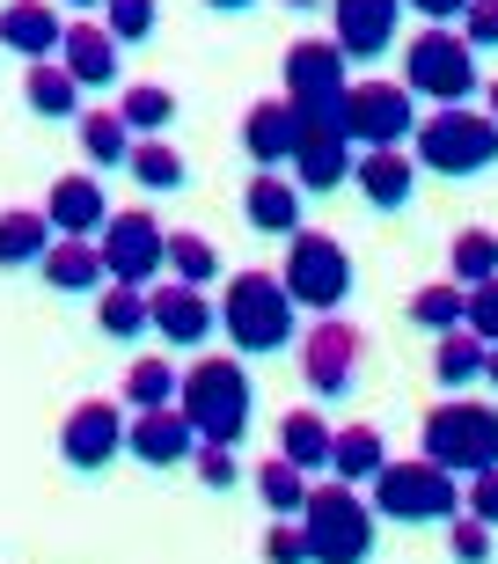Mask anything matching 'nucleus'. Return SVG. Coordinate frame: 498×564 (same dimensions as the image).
Segmentation results:
<instances>
[{"instance_id": "obj_39", "label": "nucleus", "mask_w": 498, "mask_h": 564, "mask_svg": "<svg viewBox=\"0 0 498 564\" xmlns=\"http://www.w3.org/2000/svg\"><path fill=\"white\" fill-rule=\"evenodd\" d=\"M104 30L110 44H147L154 37V0H104Z\"/></svg>"}, {"instance_id": "obj_15", "label": "nucleus", "mask_w": 498, "mask_h": 564, "mask_svg": "<svg viewBox=\"0 0 498 564\" xmlns=\"http://www.w3.org/2000/svg\"><path fill=\"white\" fill-rule=\"evenodd\" d=\"M345 96V52L331 37H301L286 52V104L301 110H337Z\"/></svg>"}, {"instance_id": "obj_3", "label": "nucleus", "mask_w": 498, "mask_h": 564, "mask_svg": "<svg viewBox=\"0 0 498 564\" xmlns=\"http://www.w3.org/2000/svg\"><path fill=\"white\" fill-rule=\"evenodd\" d=\"M418 455L440 462L447 477H484V469H498V403H477V397L433 403L425 425H418Z\"/></svg>"}, {"instance_id": "obj_37", "label": "nucleus", "mask_w": 498, "mask_h": 564, "mask_svg": "<svg viewBox=\"0 0 498 564\" xmlns=\"http://www.w3.org/2000/svg\"><path fill=\"white\" fill-rule=\"evenodd\" d=\"M162 272H176V286H213V279H220V257H213L206 235H169V264Z\"/></svg>"}, {"instance_id": "obj_32", "label": "nucleus", "mask_w": 498, "mask_h": 564, "mask_svg": "<svg viewBox=\"0 0 498 564\" xmlns=\"http://www.w3.org/2000/svg\"><path fill=\"white\" fill-rule=\"evenodd\" d=\"M96 330L118 337V345L147 337V286H104L96 293Z\"/></svg>"}, {"instance_id": "obj_29", "label": "nucleus", "mask_w": 498, "mask_h": 564, "mask_svg": "<svg viewBox=\"0 0 498 564\" xmlns=\"http://www.w3.org/2000/svg\"><path fill=\"white\" fill-rule=\"evenodd\" d=\"M52 250V228H44L37 206H8L0 213V272H22V264H37Z\"/></svg>"}, {"instance_id": "obj_24", "label": "nucleus", "mask_w": 498, "mask_h": 564, "mask_svg": "<svg viewBox=\"0 0 498 564\" xmlns=\"http://www.w3.org/2000/svg\"><path fill=\"white\" fill-rule=\"evenodd\" d=\"M37 272L52 293H104V257H96V242H66V235H52V250L37 257Z\"/></svg>"}, {"instance_id": "obj_19", "label": "nucleus", "mask_w": 498, "mask_h": 564, "mask_svg": "<svg viewBox=\"0 0 498 564\" xmlns=\"http://www.w3.org/2000/svg\"><path fill=\"white\" fill-rule=\"evenodd\" d=\"M191 447H198V433H191V419L176 403L124 419V455H140L147 469H176V462H191Z\"/></svg>"}, {"instance_id": "obj_16", "label": "nucleus", "mask_w": 498, "mask_h": 564, "mask_svg": "<svg viewBox=\"0 0 498 564\" xmlns=\"http://www.w3.org/2000/svg\"><path fill=\"white\" fill-rule=\"evenodd\" d=\"M147 330L162 337V345H206L220 330V315H213L206 286H147Z\"/></svg>"}, {"instance_id": "obj_36", "label": "nucleus", "mask_w": 498, "mask_h": 564, "mask_svg": "<svg viewBox=\"0 0 498 564\" xmlns=\"http://www.w3.org/2000/svg\"><path fill=\"white\" fill-rule=\"evenodd\" d=\"M132 411H162V403H176V367H169V352L154 359H132V375H124V397Z\"/></svg>"}, {"instance_id": "obj_20", "label": "nucleus", "mask_w": 498, "mask_h": 564, "mask_svg": "<svg viewBox=\"0 0 498 564\" xmlns=\"http://www.w3.org/2000/svg\"><path fill=\"white\" fill-rule=\"evenodd\" d=\"M59 37H66V15L52 0H8L0 8V52L44 66V59H59Z\"/></svg>"}, {"instance_id": "obj_42", "label": "nucleus", "mask_w": 498, "mask_h": 564, "mask_svg": "<svg viewBox=\"0 0 498 564\" xmlns=\"http://www.w3.org/2000/svg\"><path fill=\"white\" fill-rule=\"evenodd\" d=\"M469 52H498V0H469L462 8V30H455Z\"/></svg>"}, {"instance_id": "obj_31", "label": "nucleus", "mask_w": 498, "mask_h": 564, "mask_svg": "<svg viewBox=\"0 0 498 564\" xmlns=\"http://www.w3.org/2000/svg\"><path fill=\"white\" fill-rule=\"evenodd\" d=\"M22 104L37 110V118H52V126H59V118H82V88L66 82V66H59V59H44V66H30V74H22Z\"/></svg>"}, {"instance_id": "obj_8", "label": "nucleus", "mask_w": 498, "mask_h": 564, "mask_svg": "<svg viewBox=\"0 0 498 564\" xmlns=\"http://www.w3.org/2000/svg\"><path fill=\"white\" fill-rule=\"evenodd\" d=\"M353 250L337 242V235L323 228H301L286 235V272H279V286H286L293 308H315V315H337L345 308V293H353Z\"/></svg>"}, {"instance_id": "obj_11", "label": "nucleus", "mask_w": 498, "mask_h": 564, "mask_svg": "<svg viewBox=\"0 0 498 564\" xmlns=\"http://www.w3.org/2000/svg\"><path fill=\"white\" fill-rule=\"evenodd\" d=\"M337 126L353 147H403L418 132V110L403 96V82H359L337 96Z\"/></svg>"}, {"instance_id": "obj_2", "label": "nucleus", "mask_w": 498, "mask_h": 564, "mask_svg": "<svg viewBox=\"0 0 498 564\" xmlns=\"http://www.w3.org/2000/svg\"><path fill=\"white\" fill-rule=\"evenodd\" d=\"M213 315H220L228 345H235V352H249V359L286 352L293 330H301V308L286 301L279 272H235V279H228V293L213 301Z\"/></svg>"}, {"instance_id": "obj_4", "label": "nucleus", "mask_w": 498, "mask_h": 564, "mask_svg": "<svg viewBox=\"0 0 498 564\" xmlns=\"http://www.w3.org/2000/svg\"><path fill=\"white\" fill-rule=\"evenodd\" d=\"M374 521H396V528H433V521H455L462 513V477H447L440 462L411 455V462H381L374 469Z\"/></svg>"}, {"instance_id": "obj_47", "label": "nucleus", "mask_w": 498, "mask_h": 564, "mask_svg": "<svg viewBox=\"0 0 498 564\" xmlns=\"http://www.w3.org/2000/svg\"><path fill=\"white\" fill-rule=\"evenodd\" d=\"M213 15H249V8H257V0H206Z\"/></svg>"}, {"instance_id": "obj_10", "label": "nucleus", "mask_w": 498, "mask_h": 564, "mask_svg": "<svg viewBox=\"0 0 498 564\" xmlns=\"http://www.w3.org/2000/svg\"><path fill=\"white\" fill-rule=\"evenodd\" d=\"M96 257H104L110 286H147L169 264V228L154 213H110L104 235H96Z\"/></svg>"}, {"instance_id": "obj_46", "label": "nucleus", "mask_w": 498, "mask_h": 564, "mask_svg": "<svg viewBox=\"0 0 498 564\" xmlns=\"http://www.w3.org/2000/svg\"><path fill=\"white\" fill-rule=\"evenodd\" d=\"M403 8H418L433 30H447V22H462V8H469V0H403Z\"/></svg>"}, {"instance_id": "obj_41", "label": "nucleus", "mask_w": 498, "mask_h": 564, "mask_svg": "<svg viewBox=\"0 0 498 564\" xmlns=\"http://www.w3.org/2000/svg\"><path fill=\"white\" fill-rule=\"evenodd\" d=\"M462 330H477L484 345H498V279L469 286V301H462Z\"/></svg>"}, {"instance_id": "obj_30", "label": "nucleus", "mask_w": 498, "mask_h": 564, "mask_svg": "<svg viewBox=\"0 0 498 564\" xmlns=\"http://www.w3.org/2000/svg\"><path fill=\"white\" fill-rule=\"evenodd\" d=\"M124 169H132V184L154 191V198H162V191H184V184H191V162H184V154H176L169 140H132Z\"/></svg>"}, {"instance_id": "obj_50", "label": "nucleus", "mask_w": 498, "mask_h": 564, "mask_svg": "<svg viewBox=\"0 0 498 564\" xmlns=\"http://www.w3.org/2000/svg\"><path fill=\"white\" fill-rule=\"evenodd\" d=\"M59 8H104V0H59Z\"/></svg>"}, {"instance_id": "obj_9", "label": "nucleus", "mask_w": 498, "mask_h": 564, "mask_svg": "<svg viewBox=\"0 0 498 564\" xmlns=\"http://www.w3.org/2000/svg\"><path fill=\"white\" fill-rule=\"evenodd\" d=\"M353 154L359 147L345 140V126H337V110H301L293 104V184H301V198L308 191H345V176H353Z\"/></svg>"}, {"instance_id": "obj_25", "label": "nucleus", "mask_w": 498, "mask_h": 564, "mask_svg": "<svg viewBox=\"0 0 498 564\" xmlns=\"http://www.w3.org/2000/svg\"><path fill=\"white\" fill-rule=\"evenodd\" d=\"M484 359H491V345H484L477 330H440V352H433V381L447 389V397H469L484 381Z\"/></svg>"}, {"instance_id": "obj_6", "label": "nucleus", "mask_w": 498, "mask_h": 564, "mask_svg": "<svg viewBox=\"0 0 498 564\" xmlns=\"http://www.w3.org/2000/svg\"><path fill=\"white\" fill-rule=\"evenodd\" d=\"M411 162L433 169V176H455V184L462 176H491L498 169V126L469 104H447V110H433V118H418Z\"/></svg>"}, {"instance_id": "obj_17", "label": "nucleus", "mask_w": 498, "mask_h": 564, "mask_svg": "<svg viewBox=\"0 0 498 564\" xmlns=\"http://www.w3.org/2000/svg\"><path fill=\"white\" fill-rule=\"evenodd\" d=\"M44 228L52 235H66V242H96L104 235V220H110V198H104V184L96 176H59V184L44 191Z\"/></svg>"}, {"instance_id": "obj_12", "label": "nucleus", "mask_w": 498, "mask_h": 564, "mask_svg": "<svg viewBox=\"0 0 498 564\" xmlns=\"http://www.w3.org/2000/svg\"><path fill=\"white\" fill-rule=\"evenodd\" d=\"M359 359H367V337H359L353 323H337V315H323V323L301 337V381H308L323 403H345L359 389Z\"/></svg>"}, {"instance_id": "obj_34", "label": "nucleus", "mask_w": 498, "mask_h": 564, "mask_svg": "<svg viewBox=\"0 0 498 564\" xmlns=\"http://www.w3.org/2000/svg\"><path fill=\"white\" fill-rule=\"evenodd\" d=\"M82 154L96 169H124V154H132V132H124L118 110H82Z\"/></svg>"}, {"instance_id": "obj_18", "label": "nucleus", "mask_w": 498, "mask_h": 564, "mask_svg": "<svg viewBox=\"0 0 498 564\" xmlns=\"http://www.w3.org/2000/svg\"><path fill=\"white\" fill-rule=\"evenodd\" d=\"M353 184L374 213H403L418 198V162L403 147H359L353 154Z\"/></svg>"}, {"instance_id": "obj_23", "label": "nucleus", "mask_w": 498, "mask_h": 564, "mask_svg": "<svg viewBox=\"0 0 498 564\" xmlns=\"http://www.w3.org/2000/svg\"><path fill=\"white\" fill-rule=\"evenodd\" d=\"M242 154L257 169H286V154H293V104H286V96L249 104V118H242Z\"/></svg>"}, {"instance_id": "obj_21", "label": "nucleus", "mask_w": 498, "mask_h": 564, "mask_svg": "<svg viewBox=\"0 0 498 564\" xmlns=\"http://www.w3.org/2000/svg\"><path fill=\"white\" fill-rule=\"evenodd\" d=\"M118 59H124V44H110L104 22H66V37H59V66H66V82L82 88H110L118 82Z\"/></svg>"}, {"instance_id": "obj_27", "label": "nucleus", "mask_w": 498, "mask_h": 564, "mask_svg": "<svg viewBox=\"0 0 498 564\" xmlns=\"http://www.w3.org/2000/svg\"><path fill=\"white\" fill-rule=\"evenodd\" d=\"M176 88H162V82H132L118 96V118H124V132H140V140H162L169 126H176Z\"/></svg>"}, {"instance_id": "obj_44", "label": "nucleus", "mask_w": 498, "mask_h": 564, "mask_svg": "<svg viewBox=\"0 0 498 564\" xmlns=\"http://www.w3.org/2000/svg\"><path fill=\"white\" fill-rule=\"evenodd\" d=\"M264 564H308L301 521H271V528H264Z\"/></svg>"}, {"instance_id": "obj_33", "label": "nucleus", "mask_w": 498, "mask_h": 564, "mask_svg": "<svg viewBox=\"0 0 498 564\" xmlns=\"http://www.w3.org/2000/svg\"><path fill=\"white\" fill-rule=\"evenodd\" d=\"M257 499H264V513H271V521H301V506H308V477H301L293 462H279V455H271L264 469H257Z\"/></svg>"}, {"instance_id": "obj_43", "label": "nucleus", "mask_w": 498, "mask_h": 564, "mask_svg": "<svg viewBox=\"0 0 498 564\" xmlns=\"http://www.w3.org/2000/svg\"><path fill=\"white\" fill-rule=\"evenodd\" d=\"M447 557L455 564H491V528L484 521H455L447 528Z\"/></svg>"}, {"instance_id": "obj_22", "label": "nucleus", "mask_w": 498, "mask_h": 564, "mask_svg": "<svg viewBox=\"0 0 498 564\" xmlns=\"http://www.w3.org/2000/svg\"><path fill=\"white\" fill-rule=\"evenodd\" d=\"M242 213L257 235H301V184L286 169H257L242 191Z\"/></svg>"}, {"instance_id": "obj_45", "label": "nucleus", "mask_w": 498, "mask_h": 564, "mask_svg": "<svg viewBox=\"0 0 498 564\" xmlns=\"http://www.w3.org/2000/svg\"><path fill=\"white\" fill-rule=\"evenodd\" d=\"M469 521H484L498 535V469H484V477H469Z\"/></svg>"}, {"instance_id": "obj_14", "label": "nucleus", "mask_w": 498, "mask_h": 564, "mask_svg": "<svg viewBox=\"0 0 498 564\" xmlns=\"http://www.w3.org/2000/svg\"><path fill=\"white\" fill-rule=\"evenodd\" d=\"M331 22H337V52L359 66L389 59L396 52V30H403V0H331Z\"/></svg>"}, {"instance_id": "obj_49", "label": "nucleus", "mask_w": 498, "mask_h": 564, "mask_svg": "<svg viewBox=\"0 0 498 564\" xmlns=\"http://www.w3.org/2000/svg\"><path fill=\"white\" fill-rule=\"evenodd\" d=\"M484 381H491V389H498V345H491V359H484Z\"/></svg>"}, {"instance_id": "obj_13", "label": "nucleus", "mask_w": 498, "mask_h": 564, "mask_svg": "<svg viewBox=\"0 0 498 564\" xmlns=\"http://www.w3.org/2000/svg\"><path fill=\"white\" fill-rule=\"evenodd\" d=\"M59 455H66V469H110V462L124 455V411L110 397H88V403H74L66 411V425H59Z\"/></svg>"}, {"instance_id": "obj_48", "label": "nucleus", "mask_w": 498, "mask_h": 564, "mask_svg": "<svg viewBox=\"0 0 498 564\" xmlns=\"http://www.w3.org/2000/svg\"><path fill=\"white\" fill-rule=\"evenodd\" d=\"M484 118L498 126V82H484Z\"/></svg>"}, {"instance_id": "obj_35", "label": "nucleus", "mask_w": 498, "mask_h": 564, "mask_svg": "<svg viewBox=\"0 0 498 564\" xmlns=\"http://www.w3.org/2000/svg\"><path fill=\"white\" fill-rule=\"evenodd\" d=\"M447 272H455V286H484V279H498V235L491 228H462L455 250H447Z\"/></svg>"}, {"instance_id": "obj_28", "label": "nucleus", "mask_w": 498, "mask_h": 564, "mask_svg": "<svg viewBox=\"0 0 498 564\" xmlns=\"http://www.w3.org/2000/svg\"><path fill=\"white\" fill-rule=\"evenodd\" d=\"M279 462H293L301 477L331 469V425L315 419V411H286L279 419Z\"/></svg>"}, {"instance_id": "obj_40", "label": "nucleus", "mask_w": 498, "mask_h": 564, "mask_svg": "<svg viewBox=\"0 0 498 564\" xmlns=\"http://www.w3.org/2000/svg\"><path fill=\"white\" fill-rule=\"evenodd\" d=\"M191 469H198V484H206V491H235V477H242L235 447H220V440H198V447H191Z\"/></svg>"}, {"instance_id": "obj_1", "label": "nucleus", "mask_w": 498, "mask_h": 564, "mask_svg": "<svg viewBox=\"0 0 498 564\" xmlns=\"http://www.w3.org/2000/svg\"><path fill=\"white\" fill-rule=\"evenodd\" d=\"M176 411L191 419L198 440H220V447H242L249 419H257V389H249V367L228 352H206L176 375Z\"/></svg>"}, {"instance_id": "obj_38", "label": "nucleus", "mask_w": 498, "mask_h": 564, "mask_svg": "<svg viewBox=\"0 0 498 564\" xmlns=\"http://www.w3.org/2000/svg\"><path fill=\"white\" fill-rule=\"evenodd\" d=\"M462 301H469V286H455V279H447V286H418V301H411V323L418 330H462Z\"/></svg>"}, {"instance_id": "obj_5", "label": "nucleus", "mask_w": 498, "mask_h": 564, "mask_svg": "<svg viewBox=\"0 0 498 564\" xmlns=\"http://www.w3.org/2000/svg\"><path fill=\"white\" fill-rule=\"evenodd\" d=\"M374 535H381V521H374V506L353 484H308V506H301L308 564H367Z\"/></svg>"}, {"instance_id": "obj_26", "label": "nucleus", "mask_w": 498, "mask_h": 564, "mask_svg": "<svg viewBox=\"0 0 498 564\" xmlns=\"http://www.w3.org/2000/svg\"><path fill=\"white\" fill-rule=\"evenodd\" d=\"M381 462H389L381 425H345V433H331V477L337 484H374Z\"/></svg>"}, {"instance_id": "obj_7", "label": "nucleus", "mask_w": 498, "mask_h": 564, "mask_svg": "<svg viewBox=\"0 0 498 564\" xmlns=\"http://www.w3.org/2000/svg\"><path fill=\"white\" fill-rule=\"evenodd\" d=\"M403 96L411 104H469L484 96V74H477V52L455 37V30H418L403 44Z\"/></svg>"}, {"instance_id": "obj_51", "label": "nucleus", "mask_w": 498, "mask_h": 564, "mask_svg": "<svg viewBox=\"0 0 498 564\" xmlns=\"http://www.w3.org/2000/svg\"><path fill=\"white\" fill-rule=\"evenodd\" d=\"M286 8H323V0H286Z\"/></svg>"}]
</instances>
